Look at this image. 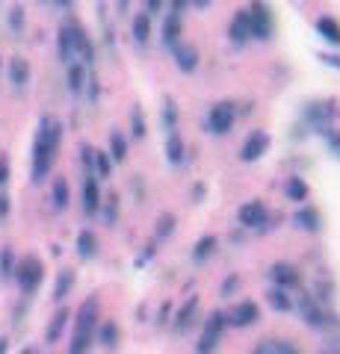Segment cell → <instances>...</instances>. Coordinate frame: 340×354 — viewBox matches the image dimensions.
Masks as SVG:
<instances>
[{
	"label": "cell",
	"mask_w": 340,
	"mask_h": 354,
	"mask_svg": "<svg viewBox=\"0 0 340 354\" xmlns=\"http://www.w3.org/2000/svg\"><path fill=\"white\" fill-rule=\"evenodd\" d=\"M62 142V121L45 115L36 127V136H33V153H30V177L33 183H42L53 169V160H57Z\"/></svg>",
	"instance_id": "cell-1"
},
{
	"label": "cell",
	"mask_w": 340,
	"mask_h": 354,
	"mask_svg": "<svg viewBox=\"0 0 340 354\" xmlns=\"http://www.w3.org/2000/svg\"><path fill=\"white\" fill-rule=\"evenodd\" d=\"M95 328H98V301L89 298L80 310H78V322H74V337H71V346L69 354H86L95 339Z\"/></svg>",
	"instance_id": "cell-2"
},
{
	"label": "cell",
	"mask_w": 340,
	"mask_h": 354,
	"mask_svg": "<svg viewBox=\"0 0 340 354\" xmlns=\"http://www.w3.org/2000/svg\"><path fill=\"white\" fill-rule=\"evenodd\" d=\"M249 12V27H251V39L258 41H269L272 30H276V21H272V9L267 0H255L251 6H246Z\"/></svg>",
	"instance_id": "cell-3"
},
{
	"label": "cell",
	"mask_w": 340,
	"mask_h": 354,
	"mask_svg": "<svg viewBox=\"0 0 340 354\" xmlns=\"http://www.w3.org/2000/svg\"><path fill=\"white\" fill-rule=\"evenodd\" d=\"M12 278L18 281L21 292H24V295H33V292L39 290L42 278H45V266H42L39 257H24V260L15 266V274H12Z\"/></svg>",
	"instance_id": "cell-4"
},
{
	"label": "cell",
	"mask_w": 340,
	"mask_h": 354,
	"mask_svg": "<svg viewBox=\"0 0 340 354\" xmlns=\"http://www.w3.org/2000/svg\"><path fill=\"white\" fill-rule=\"evenodd\" d=\"M234 121H237V106L231 101H219L211 106V113H207V133L225 136V133L234 127Z\"/></svg>",
	"instance_id": "cell-5"
},
{
	"label": "cell",
	"mask_w": 340,
	"mask_h": 354,
	"mask_svg": "<svg viewBox=\"0 0 340 354\" xmlns=\"http://www.w3.org/2000/svg\"><path fill=\"white\" fill-rule=\"evenodd\" d=\"M334 115H337V106L325 104V101H311L308 106H305V113H302V118L308 121V127L314 133H328L332 130Z\"/></svg>",
	"instance_id": "cell-6"
},
{
	"label": "cell",
	"mask_w": 340,
	"mask_h": 354,
	"mask_svg": "<svg viewBox=\"0 0 340 354\" xmlns=\"http://www.w3.org/2000/svg\"><path fill=\"white\" fill-rule=\"evenodd\" d=\"M269 148V133L267 130H251L246 142H243V148H240V160L243 162H258L263 153H267Z\"/></svg>",
	"instance_id": "cell-7"
},
{
	"label": "cell",
	"mask_w": 340,
	"mask_h": 354,
	"mask_svg": "<svg viewBox=\"0 0 340 354\" xmlns=\"http://www.w3.org/2000/svg\"><path fill=\"white\" fill-rule=\"evenodd\" d=\"M237 216H240V225H243V227L260 230V227H267V221H269V209H267V204H263V201H249V204L240 207Z\"/></svg>",
	"instance_id": "cell-8"
},
{
	"label": "cell",
	"mask_w": 340,
	"mask_h": 354,
	"mask_svg": "<svg viewBox=\"0 0 340 354\" xmlns=\"http://www.w3.org/2000/svg\"><path fill=\"white\" fill-rule=\"evenodd\" d=\"M71 27V39H74V57H80L83 65H92L95 62V44L89 39V32H86L78 21H69Z\"/></svg>",
	"instance_id": "cell-9"
},
{
	"label": "cell",
	"mask_w": 340,
	"mask_h": 354,
	"mask_svg": "<svg viewBox=\"0 0 340 354\" xmlns=\"http://www.w3.org/2000/svg\"><path fill=\"white\" fill-rule=\"evenodd\" d=\"M80 201H83V213L86 216H95L101 209V186H98V177L95 174H83V192H80Z\"/></svg>",
	"instance_id": "cell-10"
},
{
	"label": "cell",
	"mask_w": 340,
	"mask_h": 354,
	"mask_svg": "<svg viewBox=\"0 0 340 354\" xmlns=\"http://www.w3.org/2000/svg\"><path fill=\"white\" fill-rule=\"evenodd\" d=\"M222 328H225V316L222 313H211V319L204 322V334H202V346H199L202 354H211L216 348L219 337H222Z\"/></svg>",
	"instance_id": "cell-11"
},
{
	"label": "cell",
	"mask_w": 340,
	"mask_h": 354,
	"mask_svg": "<svg viewBox=\"0 0 340 354\" xmlns=\"http://www.w3.org/2000/svg\"><path fill=\"white\" fill-rule=\"evenodd\" d=\"M6 77H9V83H12V88H27L30 86V77H33V68H30V62L24 57H12L6 65Z\"/></svg>",
	"instance_id": "cell-12"
},
{
	"label": "cell",
	"mask_w": 340,
	"mask_h": 354,
	"mask_svg": "<svg viewBox=\"0 0 340 354\" xmlns=\"http://www.w3.org/2000/svg\"><path fill=\"white\" fill-rule=\"evenodd\" d=\"M172 53H175V65H178L181 74H193L195 68H199V48L178 41V44L172 48Z\"/></svg>",
	"instance_id": "cell-13"
},
{
	"label": "cell",
	"mask_w": 340,
	"mask_h": 354,
	"mask_svg": "<svg viewBox=\"0 0 340 354\" xmlns=\"http://www.w3.org/2000/svg\"><path fill=\"white\" fill-rule=\"evenodd\" d=\"M269 278L276 281V286H299V281H302V274H299V269L296 266H290V263H276L269 269Z\"/></svg>",
	"instance_id": "cell-14"
},
{
	"label": "cell",
	"mask_w": 340,
	"mask_h": 354,
	"mask_svg": "<svg viewBox=\"0 0 340 354\" xmlns=\"http://www.w3.org/2000/svg\"><path fill=\"white\" fill-rule=\"evenodd\" d=\"M258 304H251V301H240L231 313H228V322L231 325H237V328H246V325H251V322H258Z\"/></svg>",
	"instance_id": "cell-15"
},
{
	"label": "cell",
	"mask_w": 340,
	"mask_h": 354,
	"mask_svg": "<svg viewBox=\"0 0 340 354\" xmlns=\"http://www.w3.org/2000/svg\"><path fill=\"white\" fill-rule=\"evenodd\" d=\"M228 36H231V41L237 44V48H243V44L251 39V27H249V12H246V9H240V12L234 15Z\"/></svg>",
	"instance_id": "cell-16"
},
{
	"label": "cell",
	"mask_w": 340,
	"mask_h": 354,
	"mask_svg": "<svg viewBox=\"0 0 340 354\" xmlns=\"http://www.w3.org/2000/svg\"><path fill=\"white\" fill-rule=\"evenodd\" d=\"M57 59L62 65L74 62V39H71V27L69 24H62L57 30Z\"/></svg>",
	"instance_id": "cell-17"
},
{
	"label": "cell",
	"mask_w": 340,
	"mask_h": 354,
	"mask_svg": "<svg viewBox=\"0 0 340 354\" xmlns=\"http://www.w3.org/2000/svg\"><path fill=\"white\" fill-rule=\"evenodd\" d=\"M181 32H184L181 15L166 12V18H163V44H166V48H175V44L181 41Z\"/></svg>",
	"instance_id": "cell-18"
},
{
	"label": "cell",
	"mask_w": 340,
	"mask_h": 354,
	"mask_svg": "<svg viewBox=\"0 0 340 354\" xmlns=\"http://www.w3.org/2000/svg\"><path fill=\"white\" fill-rule=\"evenodd\" d=\"M86 80H89V74H86V65L83 62H69V92L80 97L86 92Z\"/></svg>",
	"instance_id": "cell-19"
},
{
	"label": "cell",
	"mask_w": 340,
	"mask_h": 354,
	"mask_svg": "<svg viewBox=\"0 0 340 354\" xmlns=\"http://www.w3.org/2000/svg\"><path fill=\"white\" fill-rule=\"evenodd\" d=\"M293 225L302 227V230H308V234H316V230H320V225H323V218H320V213H316L314 207H302L299 213L293 216Z\"/></svg>",
	"instance_id": "cell-20"
},
{
	"label": "cell",
	"mask_w": 340,
	"mask_h": 354,
	"mask_svg": "<svg viewBox=\"0 0 340 354\" xmlns=\"http://www.w3.org/2000/svg\"><path fill=\"white\" fill-rule=\"evenodd\" d=\"M130 36H134V41L142 44V48L148 44V39H151V18L145 12L134 15V21H130Z\"/></svg>",
	"instance_id": "cell-21"
},
{
	"label": "cell",
	"mask_w": 340,
	"mask_h": 354,
	"mask_svg": "<svg viewBox=\"0 0 340 354\" xmlns=\"http://www.w3.org/2000/svg\"><path fill=\"white\" fill-rule=\"evenodd\" d=\"M69 201H71L69 180H65V177H57L53 186H51V207L53 209H65V207H69Z\"/></svg>",
	"instance_id": "cell-22"
},
{
	"label": "cell",
	"mask_w": 340,
	"mask_h": 354,
	"mask_svg": "<svg viewBox=\"0 0 340 354\" xmlns=\"http://www.w3.org/2000/svg\"><path fill=\"white\" fill-rule=\"evenodd\" d=\"M109 160L113 162H125L127 160V139L122 130H109Z\"/></svg>",
	"instance_id": "cell-23"
},
{
	"label": "cell",
	"mask_w": 340,
	"mask_h": 354,
	"mask_svg": "<svg viewBox=\"0 0 340 354\" xmlns=\"http://www.w3.org/2000/svg\"><path fill=\"white\" fill-rule=\"evenodd\" d=\"M166 157H169L172 165H181L186 160V145H184L181 133H169V139H166Z\"/></svg>",
	"instance_id": "cell-24"
},
{
	"label": "cell",
	"mask_w": 340,
	"mask_h": 354,
	"mask_svg": "<svg viewBox=\"0 0 340 354\" xmlns=\"http://www.w3.org/2000/svg\"><path fill=\"white\" fill-rule=\"evenodd\" d=\"M145 133H148L145 109H142L139 104H134V109H130V136H134V139H145Z\"/></svg>",
	"instance_id": "cell-25"
},
{
	"label": "cell",
	"mask_w": 340,
	"mask_h": 354,
	"mask_svg": "<svg viewBox=\"0 0 340 354\" xmlns=\"http://www.w3.org/2000/svg\"><path fill=\"white\" fill-rule=\"evenodd\" d=\"M316 30H320V36H323L328 44L340 48V24H337L334 18H320V21H316Z\"/></svg>",
	"instance_id": "cell-26"
},
{
	"label": "cell",
	"mask_w": 340,
	"mask_h": 354,
	"mask_svg": "<svg viewBox=\"0 0 340 354\" xmlns=\"http://www.w3.org/2000/svg\"><path fill=\"white\" fill-rule=\"evenodd\" d=\"M78 254L83 260H92L95 254H98V239L92 230H80V236H78Z\"/></svg>",
	"instance_id": "cell-27"
},
{
	"label": "cell",
	"mask_w": 340,
	"mask_h": 354,
	"mask_svg": "<svg viewBox=\"0 0 340 354\" xmlns=\"http://www.w3.org/2000/svg\"><path fill=\"white\" fill-rule=\"evenodd\" d=\"M69 316H71V313H69V310H65V307H62V310H60V313H57V316H53V319H51V325H48V334H45V339H48V342H57V339L62 337V330H65V325H69Z\"/></svg>",
	"instance_id": "cell-28"
},
{
	"label": "cell",
	"mask_w": 340,
	"mask_h": 354,
	"mask_svg": "<svg viewBox=\"0 0 340 354\" xmlns=\"http://www.w3.org/2000/svg\"><path fill=\"white\" fill-rule=\"evenodd\" d=\"M299 310H302V316H305V322H308V325H314V328H323V325H325V316H323V310L316 307L314 301H308V298H302Z\"/></svg>",
	"instance_id": "cell-29"
},
{
	"label": "cell",
	"mask_w": 340,
	"mask_h": 354,
	"mask_svg": "<svg viewBox=\"0 0 340 354\" xmlns=\"http://www.w3.org/2000/svg\"><path fill=\"white\" fill-rule=\"evenodd\" d=\"M71 286H74V272H71V269H62L60 278H57V283H53V298H57V301H62V298L71 292Z\"/></svg>",
	"instance_id": "cell-30"
},
{
	"label": "cell",
	"mask_w": 340,
	"mask_h": 354,
	"mask_svg": "<svg viewBox=\"0 0 340 354\" xmlns=\"http://www.w3.org/2000/svg\"><path fill=\"white\" fill-rule=\"evenodd\" d=\"M6 24H9V30L15 32V36H21V32H24V27H27V15H24V6H12L6 12Z\"/></svg>",
	"instance_id": "cell-31"
},
{
	"label": "cell",
	"mask_w": 340,
	"mask_h": 354,
	"mask_svg": "<svg viewBox=\"0 0 340 354\" xmlns=\"http://www.w3.org/2000/svg\"><path fill=\"white\" fill-rule=\"evenodd\" d=\"M163 127L169 133H175V127H178V104H175V97H163Z\"/></svg>",
	"instance_id": "cell-32"
},
{
	"label": "cell",
	"mask_w": 340,
	"mask_h": 354,
	"mask_svg": "<svg viewBox=\"0 0 340 354\" xmlns=\"http://www.w3.org/2000/svg\"><path fill=\"white\" fill-rule=\"evenodd\" d=\"M92 174L98 177V180H104V177L113 174V160H109L107 151H95V169H92Z\"/></svg>",
	"instance_id": "cell-33"
},
{
	"label": "cell",
	"mask_w": 340,
	"mask_h": 354,
	"mask_svg": "<svg viewBox=\"0 0 340 354\" xmlns=\"http://www.w3.org/2000/svg\"><path fill=\"white\" fill-rule=\"evenodd\" d=\"M284 192H287L290 201L299 204V201H305V198H308V183H305L302 177H290V180H287V189H284Z\"/></svg>",
	"instance_id": "cell-34"
},
{
	"label": "cell",
	"mask_w": 340,
	"mask_h": 354,
	"mask_svg": "<svg viewBox=\"0 0 340 354\" xmlns=\"http://www.w3.org/2000/svg\"><path fill=\"white\" fill-rule=\"evenodd\" d=\"M15 251L9 248V245H3L0 248V274H3V278H12L15 274Z\"/></svg>",
	"instance_id": "cell-35"
},
{
	"label": "cell",
	"mask_w": 340,
	"mask_h": 354,
	"mask_svg": "<svg viewBox=\"0 0 340 354\" xmlns=\"http://www.w3.org/2000/svg\"><path fill=\"white\" fill-rule=\"evenodd\" d=\"M216 251V236H204V239H199L195 242V251H193V257H195V263H204L211 254Z\"/></svg>",
	"instance_id": "cell-36"
},
{
	"label": "cell",
	"mask_w": 340,
	"mask_h": 354,
	"mask_svg": "<svg viewBox=\"0 0 340 354\" xmlns=\"http://www.w3.org/2000/svg\"><path fill=\"white\" fill-rule=\"evenodd\" d=\"M195 307H199V301H195V298H190V301H186L184 307H181V313H178V322H175V328L178 330H186L193 325V316H195Z\"/></svg>",
	"instance_id": "cell-37"
},
{
	"label": "cell",
	"mask_w": 340,
	"mask_h": 354,
	"mask_svg": "<svg viewBox=\"0 0 340 354\" xmlns=\"http://www.w3.org/2000/svg\"><path fill=\"white\" fill-rule=\"evenodd\" d=\"M269 304L272 307H276V310H281V313H284V310H290L293 307V301H290V298H287V292H284L281 290V286H276V290H269Z\"/></svg>",
	"instance_id": "cell-38"
},
{
	"label": "cell",
	"mask_w": 340,
	"mask_h": 354,
	"mask_svg": "<svg viewBox=\"0 0 340 354\" xmlns=\"http://www.w3.org/2000/svg\"><path fill=\"white\" fill-rule=\"evenodd\" d=\"M98 339H101V346H116V339H118V328L113 322H107L98 328Z\"/></svg>",
	"instance_id": "cell-39"
},
{
	"label": "cell",
	"mask_w": 340,
	"mask_h": 354,
	"mask_svg": "<svg viewBox=\"0 0 340 354\" xmlns=\"http://www.w3.org/2000/svg\"><path fill=\"white\" fill-rule=\"evenodd\" d=\"M101 207H104V218H107V225H113V221L118 218V198H116V195H109L107 201H101Z\"/></svg>",
	"instance_id": "cell-40"
},
{
	"label": "cell",
	"mask_w": 340,
	"mask_h": 354,
	"mask_svg": "<svg viewBox=\"0 0 340 354\" xmlns=\"http://www.w3.org/2000/svg\"><path fill=\"white\" fill-rule=\"evenodd\" d=\"M80 162H83L86 174H92V169H95V148L92 145H80Z\"/></svg>",
	"instance_id": "cell-41"
},
{
	"label": "cell",
	"mask_w": 340,
	"mask_h": 354,
	"mask_svg": "<svg viewBox=\"0 0 340 354\" xmlns=\"http://www.w3.org/2000/svg\"><path fill=\"white\" fill-rule=\"evenodd\" d=\"M163 6H166V0H142V12H145L148 18L163 12Z\"/></svg>",
	"instance_id": "cell-42"
},
{
	"label": "cell",
	"mask_w": 340,
	"mask_h": 354,
	"mask_svg": "<svg viewBox=\"0 0 340 354\" xmlns=\"http://www.w3.org/2000/svg\"><path fill=\"white\" fill-rule=\"evenodd\" d=\"M172 227H175V216H163V218L157 221V236H169Z\"/></svg>",
	"instance_id": "cell-43"
},
{
	"label": "cell",
	"mask_w": 340,
	"mask_h": 354,
	"mask_svg": "<svg viewBox=\"0 0 340 354\" xmlns=\"http://www.w3.org/2000/svg\"><path fill=\"white\" fill-rule=\"evenodd\" d=\"M325 136H328V145H332V151H334V157L340 160V130H337V133H332V130H328V133H325Z\"/></svg>",
	"instance_id": "cell-44"
},
{
	"label": "cell",
	"mask_w": 340,
	"mask_h": 354,
	"mask_svg": "<svg viewBox=\"0 0 340 354\" xmlns=\"http://www.w3.org/2000/svg\"><path fill=\"white\" fill-rule=\"evenodd\" d=\"M9 209H12V201H9V195H6V192H0V221L9 216Z\"/></svg>",
	"instance_id": "cell-45"
},
{
	"label": "cell",
	"mask_w": 340,
	"mask_h": 354,
	"mask_svg": "<svg viewBox=\"0 0 340 354\" xmlns=\"http://www.w3.org/2000/svg\"><path fill=\"white\" fill-rule=\"evenodd\" d=\"M186 6H190V0H169V9H166V12H175V15H181Z\"/></svg>",
	"instance_id": "cell-46"
},
{
	"label": "cell",
	"mask_w": 340,
	"mask_h": 354,
	"mask_svg": "<svg viewBox=\"0 0 340 354\" xmlns=\"http://www.w3.org/2000/svg\"><path fill=\"white\" fill-rule=\"evenodd\" d=\"M6 180H9V160L0 157V186H6Z\"/></svg>",
	"instance_id": "cell-47"
},
{
	"label": "cell",
	"mask_w": 340,
	"mask_h": 354,
	"mask_svg": "<svg viewBox=\"0 0 340 354\" xmlns=\"http://www.w3.org/2000/svg\"><path fill=\"white\" fill-rule=\"evenodd\" d=\"M272 354H299V351H296V348L290 346V342H276V348H272Z\"/></svg>",
	"instance_id": "cell-48"
},
{
	"label": "cell",
	"mask_w": 340,
	"mask_h": 354,
	"mask_svg": "<svg viewBox=\"0 0 340 354\" xmlns=\"http://www.w3.org/2000/svg\"><path fill=\"white\" fill-rule=\"evenodd\" d=\"M320 59L325 65H332V68H340V57H334V53H320Z\"/></svg>",
	"instance_id": "cell-49"
},
{
	"label": "cell",
	"mask_w": 340,
	"mask_h": 354,
	"mask_svg": "<svg viewBox=\"0 0 340 354\" xmlns=\"http://www.w3.org/2000/svg\"><path fill=\"white\" fill-rule=\"evenodd\" d=\"M53 3H57L60 9H65V12H69V9H71V3H74V0H53Z\"/></svg>",
	"instance_id": "cell-50"
},
{
	"label": "cell",
	"mask_w": 340,
	"mask_h": 354,
	"mask_svg": "<svg viewBox=\"0 0 340 354\" xmlns=\"http://www.w3.org/2000/svg\"><path fill=\"white\" fill-rule=\"evenodd\" d=\"M6 351H9V339L0 337V354H6Z\"/></svg>",
	"instance_id": "cell-51"
},
{
	"label": "cell",
	"mask_w": 340,
	"mask_h": 354,
	"mask_svg": "<svg viewBox=\"0 0 340 354\" xmlns=\"http://www.w3.org/2000/svg\"><path fill=\"white\" fill-rule=\"evenodd\" d=\"M207 3H211V0H193L195 9H207Z\"/></svg>",
	"instance_id": "cell-52"
},
{
	"label": "cell",
	"mask_w": 340,
	"mask_h": 354,
	"mask_svg": "<svg viewBox=\"0 0 340 354\" xmlns=\"http://www.w3.org/2000/svg\"><path fill=\"white\" fill-rule=\"evenodd\" d=\"M127 3L130 0H118V12H127Z\"/></svg>",
	"instance_id": "cell-53"
},
{
	"label": "cell",
	"mask_w": 340,
	"mask_h": 354,
	"mask_svg": "<svg viewBox=\"0 0 340 354\" xmlns=\"http://www.w3.org/2000/svg\"><path fill=\"white\" fill-rule=\"evenodd\" d=\"M21 354H39L36 348H24V351H21Z\"/></svg>",
	"instance_id": "cell-54"
},
{
	"label": "cell",
	"mask_w": 340,
	"mask_h": 354,
	"mask_svg": "<svg viewBox=\"0 0 340 354\" xmlns=\"http://www.w3.org/2000/svg\"><path fill=\"white\" fill-rule=\"evenodd\" d=\"M258 354H267V351H258Z\"/></svg>",
	"instance_id": "cell-55"
},
{
	"label": "cell",
	"mask_w": 340,
	"mask_h": 354,
	"mask_svg": "<svg viewBox=\"0 0 340 354\" xmlns=\"http://www.w3.org/2000/svg\"><path fill=\"white\" fill-rule=\"evenodd\" d=\"M0 65H3V62H0Z\"/></svg>",
	"instance_id": "cell-56"
}]
</instances>
